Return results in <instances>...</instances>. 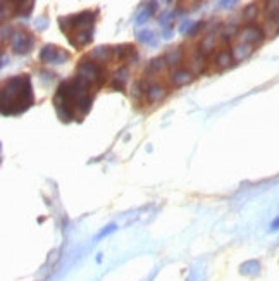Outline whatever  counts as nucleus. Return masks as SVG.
Masks as SVG:
<instances>
[{"mask_svg": "<svg viewBox=\"0 0 279 281\" xmlns=\"http://www.w3.org/2000/svg\"><path fill=\"white\" fill-rule=\"evenodd\" d=\"M112 50H114V54L118 55L121 61H126V59L133 57V55L137 57L135 47H131V45H123V47H116V48H112Z\"/></svg>", "mask_w": 279, "mask_h": 281, "instance_id": "nucleus-14", "label": "nucleus"}, {"mask_svg": "<svg viewBox=\"0 0 279 281\" xmlns=\"http://www.w3.org/2000/svg\"><path fill=\"white\" fill-rule=\"evenodd\" d=\"M76 76L90 87H99L105 80V71L95 61H81L76 69Z\"/></svg>", "mask_w": 279, "mask_h": 281, "instance_id": "nucleus-3", "label": "nucleus"}, {"mask_svg": "<svg viewBox=\"0 0 279 281\" xmlns=\"http://www.w3.org/2000/svg\"><path fill=\"white\" fill-rule=\"evenodd\" d=\"M183 48H174V50H169L167 54L164 55L165 59V64L167 66H179L183 62Z\"/></svg>", "mask_w": 279, "mask_h": 281, "instance_id": "nucleus-12", "label": "nucleus"}, {"mask_svg": "<svg viewBox=\"0 0 279 281\" xmlns=\"http://www.w3.org/2000/svg\"><path fill=\"white\" fill-rule=\"evenodd\" d=\"M238 36L241 40V43H248V45H259L262 43L264 36H266V31H264L260 26L254 24V22H250V24L243 26V28L238 31Z\"/></svg>", "mask_w": 279, "mask_h": 281, "instance_id": "nucleus-4", "label": "nucleus"}, {"mask_svg": "<svg viewBox=\"0 0 279 281\" xmlns=\"http://www.w3.org/2000/svg\"><path fill=\"white\" fill-rule=\"evenodd\" d=\"M233 61H235V57H233V52L231 50H221V52H217L216 64L219 66V67H228Z\"/></svg>", "mask_w": 279, "mask_h": 281, "instance_id": "nucleus-15", "label": "nucleus"}, {"mask_svg": "<svg viewBox=\"0 0 279 281\" xmlns=\"http://www.w3.org/2000/svg\"><path fill=\"white\" fill-rule=\"evenodd\" d=\"M271 22H274V24H276V26H278V28H279V14H278V16H276V17H274V19H273V21H271Z\"/></svg>", "mask_w": 279, "mask_h": 281, "instance_id": "nucleus-22", "label": "nucleus"}, {"mask_svg": "<svg viewBox=\"0 0 279 281\" xmlns=\"http://www.w3.org/2000/svg\"><path fill=\"white\" fill-rule=\"evenodd\" d=\"M195 78V74L190 69H184V67H178L171 73V83L174 87H184V85L191 83Z\"/></svg>", "mask_w": 279, "mask_h": 281, "instance_id": "nucleus-7", "label": "nucleus"}, {"mask_svg": "<svg viewBox=\"0 0 279 281\" xmlns=\"http://www.w3.org/2000/svg\"><path fill=\"white\" fill-rule=\"evenodd\" d=\"M152 10H153V9H148V10L145 9V10H143V12L138 16V21H137L138 24H141V22H145L146 19H148V17H150V14H152Z\"/></svg>", "mask_w": 279, "mask_h": 281, "instance_id": "nucleus-19", "label": "nucleus"}, {"mask_svg": "<svg viewBox=\"0 0 279 281\" xmlns=\"http://www.w3.org/2000/svg\"><path fill=\"white\" fill-rule=\"evenodd\" d=\"M10 47L16 54H26L33 47V36L26 31H16L10 38Z\"/></svg>", "mask_w": 279, "mask_h": 281, "instance_id": "nucleus-6", "label": "nucleus"}, {"mask_svg": "<svg viewBox=\"0 0 279 281\" xmlns=\"http://www.w3.org/2000/svg\"><path fill=\"white\" fill-rule=\"evenodd\" d=\"M273 230H279V219H276L273 223Z\"/></svg>", "mask_w": 279, "mask_h": 281, "instance_id": "nucleus-21", "label": "nucleus"}, {"mask_svg": "<svg viewBox=\"0 0 279 281\" xmlns=\"http://www.w3.org/2000/svg\"><path fill=\"white\" fill-rule=\"evenodd\" d=\"M93 12L85 10L76 16L60 17V28L67 33V40L74 47H83L88 45L93 38Z\"/></svg>", "mask_w": 279, "mask_h": 281, "instance_id": "nucleus-2", "label": "nucleus"}, {"mask_svg": "<svg viewBox=\"0 0 279 281\" xmlns=\"http://www.w3.org/2000/svg\"><path fill=\"white\" fill-rule=\"evenodd\" d=\"M165 95H167V88L162 87V85H159V83H150L148 88H146V93H145L146 100H148V102H152V104L164 100Z\"/></svg>", "mask_w": 279, "mask_h": 281, "instance_id": "nucleus-8", "label": "nucleus"}, {"mask_svg": "<svg viewBox=\"0 0 279 281\" xmlns=\"http://www.w3.org/2000/svg\"><path fill=\"white\" fill-rule=\"evenodd\" d=\"M231 52H233V57H235V61H243V59H247L248 55L254 52V47H252V45H248V43H241L240 42Z\"/></svg>", "mask_w": 279, "mask_h": 281, "instance_id": "nucleus-11", "label": "nucleus"}, {"mask_svg": "<svg viewBox=\"0 0 279 281\" xmlns=\"http://www.w3.org/2000/svg\"><path fill=\"white\" fill-rule=\"evenodd\" d=\"M33 106V88L28 74H19L3 83L2 114L16 116Z\"/></svg>", "mask_w": 279, "mask_h": 281, "instance_id": "nucleus-1", "label": "nucleus"}, {"mask_svg": "<svg viewBox=\"0 0 279 281\" xmlns=\"http://www.w3.org/2000/svg\"><path fill=\"white\" fill-rule=\"evenodd\" d=\"M165 66H167V64H165V59H164V57H155L152 62H150L148 69L153 71V73H159V71L164 69Z\"/></svg>", "mask_w": 279, "mask_h": 281, "instance_id": "nucleus-17", "label": "nucleus"}, {"mask_svg": "<svg viewBox=\"0 0 279 281\" xmlns=\"http://www.w3.org/2000/svg\"><path fill=\"white\" fill-rule=\"evenodd\" d=\"M112 54H114V50H112V48L99 47V48H95L92 54H90V57H92L95 62H105V61H109V59H111Z\"/></svg>", "mask_w": 279, "mask_h": 281, "instance_id": "nucleus-13", "label": "nucleus"}, {"mask_svg": "<svg viewBox=\"0 0 279 281\" xmlns=\"http://www.w3.org/2000/svg\"><path fill=\"white\" fill-rule=\"evenodd\" d=\"M138 40H141V42H152L153 40V33L152 31H140L138 33Z\"/></svg>", "mask_w": 279, "mask_h": 281, "instance_id": "nucleus-18", "label": "nucleus"}, {"mask_svg": "<svg viewBox=\"0 0 279 281\" xmlns=\"http://www.w3.org/2000/svg\"><path fill=\"white\" fill-rule=\"evenodd\" d=\"M128 76H130V69H128L126 66L119 67V69L114 73V78H112V87L116 90H123L124 83L128 81Z\"/></svg>", "mask_w": 279, "mask_h": 281, "instance_id": "nucleus-9", "label": "nucleus"}, {"mask_svg": "<svg viewBox=\"0 0 279 281\" xmlns=\"http://www.w3.org/2000/svg\"><path fill=\"white\" fill-rule=\"evenodd\" d=\"M114 230H116V226H114V224H111V226H109L107 230H104V231H102V233L99 235V238L105 237V235H109V233H112V231H114Z\"/></svg>", "mask_w": 279, "mask_h": 281, "instance_id": "nucleus-20", "label": "nucleus"}, {"mask_svg": "<svg viewBox=\"0 0 279 281\" xmlns=\"http://www.w3.org/2000/svg\"><path fill=\"white\" fill-rule=\"evenodd\" d=\"M67 59H69V54L55 45H45L40 52V61L47 62V64H62Z\"/></svg>", "mask_w": 279, "mask_h": 281, "instance_id": "nucleus-5", "label": "nucleus"}, {"mask_svg": "<svg viewBox=\"0 0 279 281\" xmlns=\"http://www.w3.org/2000/svg\"><path fill=\"white\" fill-rule=\"evenodd\" d=\"M257 14H259V7L255 5V3H252V5H248L247 9L243 10V17L247 21H254L257 19Z\"/></svg>", "mask_w": 279, "mask_h": 281, "instance_id": "nucleus-16", "label": "nucleus"}, {"mask_svg": "<svg viewBox=\"0 0 279 281\" xmlns=\"http://www.w3.org/2000/svg\"><path fill=\"white\" fill-rule=\"evenodd\" d=\"M203 67H205V54H203L202 50H198L195 52V55L191 57V67H190V71L193 74H198V73H202L203 71Z\"/></svg>", "mask_w": 279, "mask_h": 281, "instance_id": "nucleus-10", "label": "nucleus"}]
</instances>
